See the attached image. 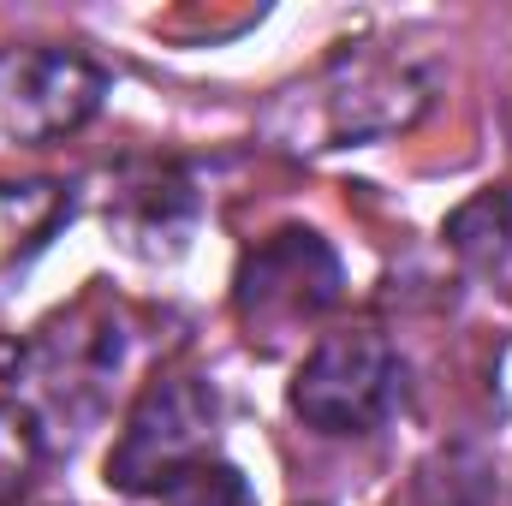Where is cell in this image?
<instances>
[{"label":"cell","instance_id":"cell-3","mask_svg":"<svg viewBox=\"0 0 512 506\" xmlns=\"http://www.w3.org/2000/svg\"><path fill=\"white\" fill-rule=\"evenodd\" d=\"M340 256L322 233L310 227H280L262 245L245 251L233 274V310L245 340L262 352H280L292 334H304L310 322H322L340 304Z\"/></svg>","mask_w":512,"mask_h":506},{"label":"cell","instance_id":"cell-5","mask_svg":"<svg viewBox=\"0 0 512 506\" xmlns=\"http://www.w3.org/2000/svg\"><path fill=\"white\" fill-rule=\"evenodd\" d=\"M292 411L316 429V435H370L405 399V364L382 334L352 328V334H328L310 346V358L292 376Z\"/></svg>","mask_w":512,"mask_h":506},{"label":"cell","instance_id":"cell-6","mask_svg":"<svg viewBox=\"0 0 512 506\" xmlns=\"http://www.w3.org/2000/svg\"><path fill=\"white\" fill-rule=\"evenodd\" d=\"M108 72L78 48H0V131L12 143H60L102 114Z\"/></svg>","mask_w":512,"mask_h":506},{"label":"cell","instance_id":"cell-1","mask_svg":"<svg viewBox=\"0 0 512 506\" xmlns=\"http://www.w3.org/2000/svg\"><path fill=\"white\" fill-rule=\"evenodd\" d=\"M143 334H149V322L131 304L108 298V292H90L18 346V370H12V381L24 387L18 405L36 417L42 441L60 423L72 441L84 423H96L108 411L114 387L143 358Z\"/></svg>","mask_w":512,"mask_h":506},{"label":"cell","instance_id":"cell-9","mask_svg":"<svg viewBox=\"0 0 512 506\" xmlns=\"http://www.w3.org/2000/svg\"><path fill=\"white\" fill-rule=\"evenodd\" d=\"M161 506H256L251 483H245V471L239 465H227V459H203L197 471H185L173 489H161L155 495Z\"/></svg>","mask_w":512,"mask_h":506},{"label":"cell","instance_id":"cell-2","mask_svg":"<svg viewBox=\"0 0 512 506\" xmlns=\"http://www.w3.org/2000/svg\"><path fill=\"white\" fill-rule=\"evenodd\" d=\"M221 441V393L203 376H155L131 399L126 423L108 447V489L120 495H161Z\"/></svg>","mask_w":512,"mask_h":506},{"label":"cell","instance_id":"cell-10","mask_svg":"<svg viewBox=\"0 0 512 506\" xmlns=\"http://www.w3.org/2000/svg\"><path fill=\"white\" fill-rule=\"evenodd\" d=\"M36 453H42V429H36V417H30L18 399H0V501L30 477Z\"/></svg>","mask_w":512,"mask_h":506},{"label":"cell","instance_id":"cell-8","mask_svg":"<svg viewBox=\"0 0 512 506\" xmlns=\"http://www.w3.org/2000/svg\"><path fill=\"white\" fill-rule=\"evenodd\" d=\"M507 233H512V197H507V191H489V197L465 203V209L447 221V239H453V251L477 256V262L501 256Z\"/></svg>","mask_w":512,"mask_h":506},{"label":"cell","instance_id":"cell-7","mask_svg":"<svg viewBox=\"0 0 512 506\" xmlns=\"http://www.w3.org/2000/svg\"><path fill=\"white\" fill-rule=\"evenodd\" d=\"M72 215V191L60 179H24V185H0V280L30 262L48 245V233Z\"/></svg>","mask_w":512,"mask_h":506},{"label":"cell","instance_id":"cell-4","mask_svg":"<svg viewBox=\"0 0 512 506\" xmlns=\"http://www.w3.org/2000/svg\"><path fill=\"white\" fill-rule=\"evenodd\" d=\"M286 108H298V149H340L405 131L429 108V78L411 72L405 60H376V54H346L334 60L316 84L292 90Z\"/></svg>","mask_w":512,"mask_h":506}]
</instances>
